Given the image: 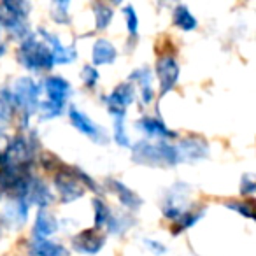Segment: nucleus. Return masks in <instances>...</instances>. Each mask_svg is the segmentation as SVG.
Wrapping results in <instances>:
<instances>
[{
    "label": "nucleus",
    "instance_id": "obj_29",
    "mask_svg": "<svg viewBox=\"0 0 256 256\" xmlns=\"http://www.w3.org/2000/svg\"><path fill=\"white\" fill-rule=\"evenodd\" d=\"M244 186L246 188H242V193H246V195H252V192H254V182H252V176H246L244 178Z\"/></svg>",
    "mask_w": 256,
    "mask_h": 256
},
{
    "label": "nucleus",
    "instance_id": "obj_17",
    "mask_svg": "<svg viewBox=\"0 0 256 256\" xmlns=\"http://www.w3.org/2000/svg\"><path fill=\"white\" fill-rule=\"evenodd\" d=\"M51 44V51H53V64H68L76 58V50L74 48H65L54 39L53 36H48Z\"/></svg>",
    "mask_w": 256,
    "mask_h": 256
},
{
    "label": "nucleus",
    "instance_id": "obj_12",
    "mask_svg": "<svg viewBox=\"0 0 256 256\" xmlns=\"http://www.w3.org/2000/svg\"><path fill=\"white\" fill-rule=\"evenodd\" d=\"M107 184H109V188L116 193V196L120 198V202L123 204L124 207H128V209H139V207L142 206V200H140L139 196L132 192V190L126 188L121 181L110 179Z\"/></svg>",
    "mask_w": 256,
    "mask_h": 256
},
{
    "label": "nucleus",
    "instance_id": "obj_19",
    "mask_svg": "<svg viewBox=\"0 0 256 256\" xmlns=\"http://www.w3.org/2000/svg\"><path fill=\"white\" fill-rule=\"evenodd\" d=\"M36 256H68V252L65 248L44 238V240H37Z\"/></svg>",
    "mask_w": 256,
    "mask_h": 256
},
{
    "label": "nucleus",
    "instance_id": "obj_22",
    "mask_svg": "<svg viewBox=\"0 0 256 256\" xmlns=\"http://www.w3.org/2000/svg\"><path fill=\"white\" fill-rule=\"evenodd\" d=\"M93 206H95V228L98 230L104 224H107V221H109V218H110V212L106 204L100 202L98 198L93 200Z\"/></svg>",
    "mask_w": 256,
    "mask_h": 256
},
{
    "label": "nucleus",
    "instance_id": "obj_18",
    "mask_svg": "<svg viewBox=\"0 0 256 256\" xmlns=\"http://www.w3.org/2000/svg\"><path fill=\"white\" fill-rule=\"evenodd\" d=\"M174 23L181 30H193L196 28V20L193 18V14L190 12V9L186 6H178L174 11Z\"/></svg>",
    "mask_w": 256,
    "mask_h": 256
},
{
    "label": "nucleus",
    "instance_id": "obj_5",
    "mask_svg": "<svg viewBox=\"0 0 256 256\" xmlns=\"http://www.w3.org/2000/svg\"><path fill=\"white\" fill-rule=\"evenodd\" d=\"M54 182H56V188L64 202H72V200L82 196V193H84V186L79 181L76 170H62L54 178Z\"/></svg>",
    "mask_w": 256,
    "mask_h": 256
},
{
    "label": "nucleus",
    "instance_id": "obj_14",
    "mask_svg": "<svg viewBox=\"0 0 256 256\" xmlns=\"http://www.w3.org/2000/svg\"><path fill=\"white\" fill-rule=\"evenodd\" d=\"M116 60V50L109 40L102 39L96 40L95 46H93V62L96 65H106V64H112Z\"/></svg>",
    "mask_w": 256,
    "mask_h": 256
},
{
    "label": "nucleus",
    "instance_id": "obj_13",
    "mask_svg": "<svg viewBox=\"0 0 256 256\" xmlns=\"http://www.w3.org/2000/svg\"><path fill=\"white\" fill-rule=\"evenodd\" d=\"M58 228V223L54 220V216L46 209H40L36 220V237L37 240H44L46 237H50L51 234H54Z\"/></svg>",
    "mask_w": 256,
    "mask_h": 256
},
{
    "label": "nucleus",
    "instance_id": "obj_11",
    "mask_svg": "<svg viewBox=\"0 0 256 256\" xmlns=\"http://www.w3.org/2000/svg\"><path fill=\"white\" fill-rule=\"evenodd\" d=\"M70 120L79 132L86 134V136L92 137V139L96 140V142H100V137H102V140L106 139V137H104V132H100V128L96 126L86 114H82L81 110H78L76 107H70Z\"/></svg>",
    "mask_w": 256,
    "mask_h": 256
},
{
    "label": "nucleus",
    "instance_id": "obj_26",
    "mask_svg": "<svg viewBox=\"0 0 256 256\" xmlns=\"http://www.w3.org/2000/svg\"><path fill=\"white\" fill-rule=\"evenodd\" d=\"M124 16H126L128 32H130V34H137V26H139V20H137L136 9H134L132 6H126V8H124Z\"/></svg>",
    "mask_w": 256,
    "mask_h": 256
},
{
    "label": "nucleus",
    "instance_id": "obj_9",
    "mask_svg": "<svg viewBox=\"0 0 256 256\" xmlns=\"http://www.w3.org/2000/svg\"><path fill=\"white\" fill-rule=\"evenodd\" d=\"M134 102V86L124 82L118 86L112 92V95L107 96V107L114 118H124V109L128 104Z\"/></svg>",
    "mask_w": 256,
    "mask_h": 256
},
{
    "label": "nucleus",
    "instance_id": "obj_20",
    "mask_svg": "<svg viewBox=\"0 0 256 256\" xmlns=\"http://www.w3.org/2000/svg\"><path fill=\"white\" fill-rule=\"evenodd\" d=\"M200 216H202V212H190V210H186L181 218H178V220L174 221V224H172V232H174V234H179V232H182L184 228L193 226Z\"/></svg>",
    "mask_w": 256,
    "mask_h": 256
},
{
    "label": "nucleus",
    "instance_id": "obj_23",
    "mask_svg": "<svg viewBox=\"0 0 256 256\" xmlns=\"http://www.w3.org/2000/svg\"><path fill=\"white\" fill-rule=\"evenodd\" d=\"M132 78H140V84H142V100L146 104L151 102V98H153V90H151L150 72H148V70H139V72H136Z\"/></svg>",
    "mask_w": 256,
    "mask_h": 256
},
{
    "label": "nucleus",
    "instance_id": "obj_21",
    "mask_svg": "<svg viewBox=\"0 0 256 256\" xmlns=\"http://www.w3.org/2000/svg\"><path fill=\"white\" fill-rule=\"evenodd\" d=\"M95 18H96V28L104 30L112 20V9L106 4H95Z\"/></svg>",
    "mask_w": 256,
    "mask_h": 256
},
{
    "label": "nucleus",
    "instance_id": "obj_6",
    "mask_svg": "<svg viewBox=\"0 0 256 256\" xmlns=\"http://www.w3.org/2000/svg\"><path fill=\"white\" fill-rule=\"evenodd\" d=\"M18 106H22L23 109L32 110L39 104V86L36 84V81H32L30 78H22L16 81L14 84V96Z\"/></svg>",
    "mask_w": 256,
    "mask_h": 256
},
{
    "label": "nucleus",
    "instance_id": "obj_2",
    "mask_svg": "<svg viewBox=\"0 0 256 256\" xmlns=\"http://www.w3.org/2000/svg\"><path fill=\"white\" fill-rule=\"evenodd\" d=\"M134 160L146 165H172L179 160L174 146L158 140V142H139L134 146Z\"/></svg>",
    "mask_w": 256,
    "mask_h": 256
},
{
    "label": "nucleus",
    "instance_id": "obj_1",
    "mask_svg": "<svg viewBox=\"0 0 256 256\" xmlns=\"http://www.w3.org/2000/svg\"><path fill=\"white\" fill-rule=\"evenodd\" d=\"M18 58L26 68L42 70L53 65V51L48 39V34L39 32L37 36L26 37L18 51Z\"/></svg>",
    "mask_w": 256,
    "mask_h": 256
},
{
    "label": "nucleus",
    "instance_id": "obj_3",
    "mask_svg": "<svg viewBox=\"0 0 256 256\" xmlns=\"http://www.w3.org/2000/svg\"><path fill=\"white\" fill-rule=\"evenodd\" d=\"M44 90L48 93V100L42 104L44 116L53 118L58 116L64 109V104L67 102V96L70 93V86L65 79L58 76H51L44 81Z\"/></svg>",
    "mask_w": 256,
    "mask_h": 256
},
{
    "label": "nucleus",
    "instance_id": "obj_25",
    "mask_svg": "<svg viewBox=\"0 0 256 256\" xmlns=\"http://www.w3.org/2000/svg\"><path fill=\"white\" fill-rule=\"evenodd\" d=\"M114 137H116L118 144L128 146V137H126V132H124V126H123V118H116V121H114Z\"/></svg>",
    "mask_w": 256,
    "mask_h": 256
},
{
    "label": "nucleus",
    "instance_id": "obj_27",
    "mask_svg": "<svg viewBox=\"0 0 256 256\" xmlns=\"http://www.w3.org/2000/svg\"><path fill=\"white\" fill-rule=\"evenodd\" d=\"M82 81H84L86 86L93 88L96 84V81H98V72L93 67H84V70H82Z\"/></svg>",
    "mask_w": 256,
    "mask_h": 256
},
{
    "label": "nucleus",
    "instance_id": "obj_30",
    "mask_svg": "<svg viewBox=\"0 0 256 256\" xmlns=\"http://www.w3.org/2000/svg\"><path fill=\"white\" fill-rule=\"evenodd\" d=\"M146 244L150 246V248H153L154 254H164L167 249H165L164 244H160V242H154V240H146Z\"/></svg>",
    "mask_w": 256,
    "mask_h": 256
},
{
    "label": "nucleus",
    "instance_id": "obj_15",
    "mask_svg": "<svg viewBox=\"0 0 256 256\" xmlns=\"http://www.w3.org/2000/svg\"><path fill=\"white\" fill-rule=\"evenodd\" d=\"M139 126L142 128V130H146L150 136H154L158 137L160 140L167 139V137H174L176 134L170 132L167 126H165L162 121H158L156 118H144V120L139 121Z\"/></svg>",
    "mask_w": 256,
    "mask_h": 256
},
{
    "label": "nucleus",
    "instance_id": "obj_28",
    "mask_svg": "<svg viewBox=\"0 0 256 256\" xmlns=\"http://www.w3.org/2000/svg\"><path fill=\"white\" fill-rule=\"evenodd\" d=\"M226 207H232V209H235L237 212L244 214V216L248 218H252V204H249V206H246V204H230V206Z\"/></svg>",
    "mask_w": 256,
    "mask_h": 256
},
{
    "label": "nucleus",
    "instance_id": "obj_10",
    "mask_svg": "<svg viewBox=\"0 0 256 256\" xmlns=\"http://www.w3.org/2000/svg\"><path fill=\"white\" fill-rule=\"evenodd\" d=\"M23 200L25 202L37 204L40 209H46V206H50L53 202V196H51L50 190L46 188L42 181L39 179H28L25 186V193H23Z\"/></svg>",
    "mask_w": 256,
    "mask_h": 256
},
{
    "label": "nucleus",
    "instance_id": "obj_8",
    "mask_svg": "<svg viewBox=\"0 0 256 256\" xmlns=\"http://www.w3.org/2000/svg\"><path fill=\"white\" fill-rule=\"evenodd\" d=\"M156 74L160 79V88L162 95H165L167 92H170L176 86L179 78V67L176 64L174 56H160L156 62Z\"/></svg>",
    "mask_w": 256,
    "mask_h": 256
},
{
    "label": "nucleus",
    "instance_id": "obj_4",
    "mask_svg": "<svg viewBox=\"0 0 256 256\" xmlns=\"http://www.w3.org/2000/svg\"><path fill=\"white\" fill-rule=\"evenodd\" d=\"M26 12H28V4L4 2L0 4V22L8 26L9 32L23 37L26 34Z\"/></svg>",
    "mask_w": 256,
    "mask_h": 256
},
{
    "label": "nucleus",
    "instance_id": "obj_16",
    "mask_svg": "<svg viewBox=\"0 0 256 256\" xmlns=\"http://www.w3.org/2000/svg\"><path fill=\"white\" fill-rule=\"evenodd\" d=\"M178 151V156L179 158H200V156H206L207 153V146L202 142V140H184L181 142V146L176 148Z\"/></svg>",
    "mask_w": 256,
    "mask_h": 256
},
{
    "label": "nucleus",
    "instance_id": "obj_7",
    "mask_svg": "<svg viewBox=\"0 0 256 256\" xmlns=\"http://www.w3.org/2000/svg\"><path fill=\"white\" fill-rule=\"evenodd\" d=\"M104 235L100 234L96 228H90V230H82L81 234H78L72 238V246H74L76 251L82 252V254H96V252L102 249Z\"/></svg>",
    "mask_w": 256,
    "mask_h": 256
},
{
    "label": "nucleus",
    "instance_id": "obj_24",
    "mask_svg": "<svg viewBox=\"0 0 256 256\" xmlns=\"http://www.w3.org/2000/svg\"><path fill=\"white\" fill-rule=\"evenodd\" d=\"M68 8V2H54L53 8H51V14H53V20L58 23H67L68 16L65 12V9Z\"/></svg>",
    "mask_w": 256,
    "mask_h": 256
}]
</instances>
